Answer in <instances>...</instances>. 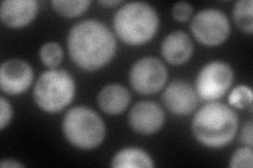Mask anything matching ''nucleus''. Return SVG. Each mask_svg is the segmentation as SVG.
<instances>
[{
  "label": "nucleus",
  "mask_w": 253,
  "mask_h": 168,
  "mask_svg": "<svg viewBox=\"0 0 253 168\" xmlns=\"http://www.w3.org/2000/svg\"><path fill=\"white\" fill-rule=\"evenodd\" d=\"M168 70L155 57H144L132 66L129 74L132 89L140 95L160 92L167 82Z\"/></svg>",
  "instance_id": "nucleus-8"
},
{
  "label": "nucleus",
  "mask_w": 253,
  "mask_h": 168,
  "mask_svg": "<svg viewBox=\"0 0 253 168\" xmlns=\"http://www.w3.org/2000/svg\"><path fill=\"white\" fill-rule=\"evenodd\" d=\"M75 81L69 71L51 68L38 77L33 97L37 106L45 113L56 114L74 99Z\"/></svg>",
  "instance_id": "nucleus-4"
},
{
  "label": "nucleus",
  "mask_w": 253,
  "mask_h": 168,
  "mask_svg": "<svg viewBox=\"0 0 253 168\" xmlns=\"http://www.w3.org/2000/svg\"><path fill=\"white\" fill-rule=\"evenodd\" d=\"M131 95L125 86L112 83L106 85L97 97L99 107L108 115H120L129 106Z\"/></svg>",
  "instance_id": "nucleus-14"
},
{
  "label": "nucleus",
  "mask_w": 253,
  "mask_h": 168,
  "mask_svg": "<svg viewBox=\"0 0 253 168\" xmlns=\"http://www.w3.org/2000/svg\"><path fill=\"white\" fill-rule=\"evenodd\" d=\"M39 57L46 67L55 68L61 63L63 59V52L58 43L47 42L41 47Z\"/></svg>",
  "instance_id": "nucleus-18"
},
{
  "label": "nucleus",
  "mask_w": 253,
  "mask_h": 168,
  "mask_svg": "<svg viewBox=\"0 0 253 168\" xmlns=\"http://www.w3.org/2000/svg\"><path fill=\"white\" fill-rule=\"evenodd\" d=\"M38 12L36 0H5L1 3L0 18L6 27L20 29L33 21Z\"/></svg>",
  "instance_id": "nucleus-12"
},
{
  "label": "nucleus",
  "mask_w": 253,
  "mask_h": 168,
  "mask_svg": "<svg viewBox=\"0 0 253 168\" xmlns=\"http://www.w3.org/2000/svg\"><path fill=\"white\" fill-rule=\"evenodd\" d=\"M233 70L223 61H212L206 65L196 77L195 89L200 98L206 101H215L230 89L233 82Z\"/></svg>",
  "instance_id": "nucleus-7"
},
{
  "label": "nucleus",
  "mask_w": 253,
  "mask_h": 168,
  "mask_svg": "<svg viewBox=\"0 0 253 168\" xmlns=\"http://www.w3.org/2000/svg\"><path fill=\"white\" fill-rule=\"evenodd\" d=\"M98 3L104 6H115L123 3V1L121 0H101V1H98Z\"/></svg>",
  "instance_id": "nucleus-25"
},
{
  "label": "nucleus",
  "mask_w": 253,
  "mask_h": 168,
  "mask_svg": "<svg viewBox=\"0 0 253 168\" xmlns=\"http://www.w3.org/2000/svg\"><path fill=\"white\" fill-rule=\"evenodd\" d=\"M228 102L235 108L243 109L249 107L251 109L253 102L251 89L247 85H237L229 95Z\"/></svg>",
  "instance_id": "nucleus-19"
},
{
  "label": "nucleus",
  "mask_w": 253,
  "mask_h": 168,
  "mask_svg": "<svg viewBox=\"0 0 253 168\" xmlns=\"http://www.w3.org/2000/svg\"><path fill=\"white\" fill-rule=\"evenodd\" d=\"M165 119L164 110L157 103L140 101L130 110L129 124L138 134H152L162 129Z\"/></svg>",
  "instance_id": "nucleus-10"
},
{
  "label": "nucleus",
  "mask_w": 253,
  "mask_h": 168,
  "mask_svg": "<svg viewBox=\"0 0 253 168\" xmlns=\"http://www.w3.org/2000/svg\"><path fill=\"white\" fill-rule=\"evenodd\" d=\"M231 168H252L253 166V153L252 147L245 146L235 150L231 160H230Z\"/></svg>",
  "instance_id": "nucleus-20"
},
{
  "label": "nucleus",
  "mask_w": 253,
  "mask_h": 168,
  "mask_svg": "<svg viewBox=\"0 0 253 168\" xmlns=\"http://www.w3.org/2000/svg\"><path fill=\"white\" fill-rule=\"evenodd\" d=\"M62 133L73 146L93 149L106 137L105 122L96 111L88 106L71 108L62 121Z\"/></svg>",
  "instance_id": "nucleus-5"
},
{
  "label": "nucleus",
  "mask_w": 253,
  "mask_h": 168,
  "mask_svg": "<svg viewBox=\"0 0 253 168\" xmlns=\"http://www.w3.org/2000/svg\"><path fill=\"white\" fill-rule=\"evenodd\" d=\"M91 2L89 0H54L52 6L55 12L63 17L74 18L77 16L84 14Z\"/></svg>",
  "instance_id": "nucleus-17"
},
{
  "label": "nucleus",
  "mask_w": 253,
  "mask_h": 168,
  "mask_svg": "<svg viewBox=\"0 0 253 168\" xmlns=\"http://www.w3.org/2000/svg\"><path fill=\"white\" fill-rule=\"evenodd\" d=\"M163 101L166 107L176 116L192 114L199 102L193 87L183 80H175L166 87Z\"/></svg>",
  "instance_id": "nucleus-11"
},
{
  "label": "nucleus",
  "mask_w": 253,
  "mask_h": 168,
  "mask_svg": "<svg viewBox=\"0 0 253 168\" xmlns=\"http://www.w3.org/2000/svg\"><path fill=\"white\" fill-rule=\"evenodd\" d=\"M162 55L172 66H181L189 61L193 54L191 38L183 31H174L164 39Z\"/></svg>",
  "instance_id": "nucleus-13"
},
{
  "label": "nucleus",
  "mask_w": 253,
  "mask_h": 168,
  "mask_svg": "<svg viewBox=\"0 0 253 168\" xmlns=\"http://www.w3.org/2000/svg\"><path fill=\"white\" fill-rule=\"evenodd\" d=\"M0 167L2 168H16V167H25L22 163L18 162L17 160H13V159H5L3 161L0 163Z\"/></svg>",
  "instance_id": "nucleus-24"
},
{
  "label": "nucleus",
  "mask_w": 253,
  "mask_h": 168,
  "mask_svg": "<svg viewBox=\"0 0 253 168\" xmlns=\"http://www.w3.org/2000/svg\"><path fill=\"white\" fill-rule=\"evenodd\" d=\"M190 29L197 41L207 46L224 43L231 31L226 14L216 9H206L197 13Z\"/></svg>",
  "instance_id": "nucleus-6"
},
{
  "label": "nucleus",
  "mask_w": 253,
  "mask_h": 168,
  "mask_svg": "<svg viewBox=\"0 0 253 168\" xmlns=\"http://www.w3.org/2000/svg\"><path fill=\"white\" fill-rule=\"evenodd\" d=\"M239 129L234 110L220 102H209L197 110L192 120L195 139L209 148H221L230 143Z\"/></svg>",
  "instance_id": "nucleus-2"
},
{
  "label": "nucleus",
  "mask_w": 253,
  "mask_h": 168,
  "mask_svg": "<svg viewBox=\"0 0 253 168\" xmlns=\"http://www.w3.org/2000/svg\"><path fill=\"white\" fill-rule=\"evenodd\" d=\"M13 117V108L4 97L0 98V130L3 131L10 124Z\"/></svg>",
  "instance_id": "nucleus-22"
},
{
  "label": "nucleus",
  "mask_w": 253,
  "mask_h": 168,
  "mask_svg": "<svg viewBox=\"0 0 253 168\" xmlns=\"http://www.w3.org/2000/svg\"><path fill=\"white\" fill-rule=\"evenodd\" d=\"M253 2L252 0H240L234 4L233 18L243 32L253 33Z\"/></svg>",
  "instance_id": "nucleus-16"
},
{
  "label": "nucleus",
  "mask_w": 253,
  "mask_h": 168,
  "mask_svg": "<svg viewBox=\"0 0 253 168\" xmlns=\"http://www.w3.org/2000/svg\"><path fill=\"white\" fill-rule=\"evenodd\" d=\"M68 50L77 67L94 71L106 67L113 59L116 40L105 23L98 20H83L70 30Z\"/></svg>",
  "instance_id": "nucleus-1"
},
{
  "label": "nucleus",
  "mask_w": 253,
  "mask_h": 168,
  "mask_svg": "<svg viewBox=\"0 0 253 168\" xmlns=\"http://www.w3.org/2000/svg\"><path fill=\"white\" fill-rule=\"evenodd\" d=\"M193 13V7L189 2L180 1L174 4L172 9L173 18L179 22H186L190 19Z\"/></svg>",
  "instance_id": "nucleus-21"
},
{
  "label": "nucleus",
  "mask_w": 253,
  "mask_h": 168,
  "mask_svg": "<svg viewBox=\"0 0 253 168\" xmlns=\"http://www.w3.org/2000/svg\"><path fill=\"white\" fill-rule=\"evenodd\" d=\"M113 26L115 33L123 42L129 45H141L155 36L160 18L151 4L133 1L125 3L118 9Z\"/></svg>",
  "instance_id": "nucleus-3"
},
{
  "label": "nucleus",
  "mask_w": 253,
  "mask_h": 168,
  "mask_svg": "<svg viewBox=\"0 0 253 168\" xmlns=\"http://www.w3.org/2000/svg\"><path fill=\"white\" fill-rule=\"evenodd\" d=\"M111 166L114 168H151L154 162L144 149L138 147H126L114 155Z\"/></svg>",
  "instance_id": "nucleus-15"
},
{
  "label": "nucleus",
  "mask_w": 253,
  "mask_h": 168,
  "mask_svg": "<svg viewBox=\"0 0 253 168\" xmlns=\"http://www.w3.org/2000/svg\"><path fill=\"white\" fill-rule=\"evenodd\" d=\"M253 123L250 121L244 126L241 134V140L243 143L247 144L248 146L252 147L253 145Z\"/></svg>",
  "instance_id": "nucleus-23"
},
{
  "label": "nucleus",
  "mask_w": 253,
  "mask_h": 168,
  "mask_svg": "<svg viewBox=\"0 0 253 168\" xmlns=\"http://www.w3.org/2000/svg\"><path fill=\"white\" fill-rule=\"evenodd\" d=\"M33 78V69L22 59H9L0 67V87L7 95L23 94L31 86Z\"/></svg>",
  "instance_id": "nucleus-9"
}]
</instances>
